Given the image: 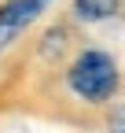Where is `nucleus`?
Returning <instances> with one entry per match:
<instances>
[{"instance_id":"f257e3e1","label":"nucleus","mask_w":125,"mask_h":133,"mask_svg":"<svg viewBox=\"0 0 125 133\" xmlns=\"http://www.w3.org/2000/svg\"><path fill=\"white\" fill-rule=\"evenodd\" d=\"M33 96L44 100V115L74 126H103L125 100V66L111 48L77 44L52 74L33 81Z\"/></svg>"},{"instance_id":"f03ea898","label":"nucleus","mask_w":125,"mask_h":133,"mask_svg":"<svg viewBox=\"0 0 125 133\" xmlns=\"http://www.w3.org/2000/svg\"><path fill=\"white\" fill-rule=\"evenodd\" d=\"M48 8L52 0H0V56L11 52Z\"/></svg>"},{"instance_id":"7ed1b4c3","label":"nucleus","mask_w":125,"mask_h":133,"mask_svg":"<svg viewBox=\"0 0 125 133\" xmlns=\"http://www.w3.org/2000/svg\"><path fill=\"white\" fill-rule=\"evenodd\" d=\"M121 15H125V0H70L66 19H74V26H99Z\"/></svg>"},{"instance_id":"20e7f679","label":"nucleus","mask_w":125,"mask_h":133,"mask_svg":"<svg viewBox=\"0 0 125 133\" xmlns=\"http://www.w3.org/2000/svg\"><path fill=\"white\" fill-rule=\"evenodd\" d=\"M103 129H107V133H125V100L103 118Z\"/></svg>"}]
</instances>
